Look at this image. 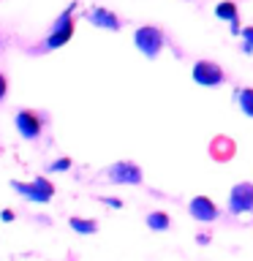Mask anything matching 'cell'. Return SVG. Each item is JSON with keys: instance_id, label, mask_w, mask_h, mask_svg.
<instances>
[{"instance_id": "cell-5", "label": "cell", "mask_w": 253, "mask_h": 261, "mask_svg": "<svg viewBox=\"0 0 253 261\" xmlns=\"http://www.w3.org/2000/svg\"><path fill=\"white\" fill-rule=\"evenodd\" d=\"M191 76L196 85H201V87H218V85H223V68H220L218 63H212V60H199V63H193V71H191Z\"/></svg>"}, {"instance_id": "cell-9", "label": "cell", "mask_w": 253, "mask_h": 261, "mask_svg": "<svg viewBox=\"0 0 253 261\" xmlns=\"http://www.w3.org/2000/svg\"><path fill=\"white\" fill-rule=\"evenodd\" d=\"M87 22L93 24V28H101V30H120L122 28V22H120V16L109 11V8H104V6H93L87 11Z\"/></svg>"}, {"instance_id": "cell-17", "label": "cell", "mask_w": 253, "mask_h": 261, "mask_svg": "<svg viewBox=\"0 0 253 261\" xmlns=\"http://www.w3.org/2000/svg\"><path fill=\"white\" fill-rule=\"evenodd\" d=\"M101 204H106V207H114V210H120V207H122V199H112V196H101Z\"/></svg>"}, {"instance_id": "cell-21", "label": "cell", "mask_w": 253, "mask_h": 261, "mask_svg": "<svg viewBox=\"0 0 253 261\" xmlns=\"http://www.w3.org/2000/svg\"><path fill=\"white\" fill-rule=\"evenodd\" d=\"M196 242H199V245H210V234H199V237H196Z\"/></svg>"}, {"instance_id": "cell-1", "label": "cell", "mask_w": 253, "mask_h": 261, "mask_svg": "<svg viewBox=\"0 0 253 261\" xmlns=\"http://www.w3.org/2000/svg\"><path fill=\"white\" fill-rule=\"evenodd\" d=\"M134 44L147 60H155V57L163 52V46H166V36H163V30L155 28V24H142V28H136V33H134Z\"/></svg>"}, {"instance_id": "cell-18", "label": "cell", "mask_w": 253, "mask_h": 261, "mask_svg": "<svg viewBox=\"0 0 253 261\" xmlns=\"http://www.w3.org/2000/svg\"><path fill=\"white\" fill-rule=\"evenodd\" d=\"M6 93H8V82H6V76H3V71H0V101L6 98Z\"/></svg>"}, {"instance_id": "cell-6", "label": "cell", "mask_w": 253, "mask_h": 261, "mask_svg": "<svg viewBox=\"0 0 253 261\" xmlns=\"http://www.w3.org/2000/svg\"><path fill=\"white\" fill-rule=\"evenodd\" d=\"M253 210V182H237L229 191V212L232 215H245Z\"/></svg>"}, {"instance_id": "cell-11", "label": "cell", "mask_w": 253, "mask_h": 261, "mask_svg": "<svg viewBox=\"0 0 253 261\" xmlns=\"http://www.w3.org/2000/svg\"><path fill=\"white\" fill-rule=\"evenodd\" d=\"M215 16L223 22H237L240 19V8H237L234 0H220V3L215 6Z\"/></svg>"}, {"instance_id": "cell-19", "label": "cell", "mask_w": 253, "mask_h": 261, "mask_svg": "<svg viewBox=\"0 0 253 261\" xmlns=\"http://www.w3.org/2000/svg\"><path fill=\"white\" fill-rule=\"evenodd\" d=\"M0 220H3V223H11V220H14V210H3V212H0Z\"/></svg>"}, {"instance_id": "cell-4", "label": "cell", "mask_w": 253, "mask_h": 261, "mask_svg": "<svg viewBox=\"0 0 253 261\" xmlns=\"http://www.w3.org/2000/svg\"><path fill=\"white\" fill-rule=\"evenodd\" d=\"M106 177H109V182L114 185H142V166L134 161H117V163H112L109 169H106Z\"/></svg>"}, {"instance_id": "cell-8", "label": "cell", "mask_w": 253, "mask_h": 261, "mask_svg": "<svg viewBox=\"0 0 253 261\" xmlns=\"http://www.w3.org/2000/svg\"><path fill=\"white\" fill-rule=\"evenodd\" d=\"M14 125H16L22 139H38L41 130H44V120H41L33 109H19L14 117Z\"/></svg>"}, {"instance_id": "cell-10", "label": "cell", "mask_w": 253, "mask_h": 261, "mask_svg": "<svg viewBox=\"0 0 253 261\" xmlns=\"http://www.w3.org/2000/svg\"><path fill=\"white\" fill-rule=\"evenodd\" d=\"M210 152H212V158H215V161H232L234 142H232V139H226V136H215V139H212V144H210Z\"/></svg>"}, {"instance_id": "cell-20", "label": "cell", "mask_w": 253, "mask_h": 261, "mask_svg": "<svg viewBox=\"0 0 253 261\" xmlns=\"http://www.w3.org/2000/svg\"><path fill=\"white\" fill-rule=\"evenodd\" d=\"M229 30H232V36H240V33H242V28H240V19H237V22H229Z\"/></svg>"}, {"instance_id": "cell-2", "label": "cell", "mask_w": 253, "mask_h": 261, "mask_svg": "<svg viewBox=\"0 0 253 261\" xmlns=\"http://www.w3.org/2000/svg\"><path fill=\"white\" fill-rule=\"evenodd\" d=\"M73 11H77V3H71L65 11L55 19V24H52V30H49V36H46V41H44V49H60V46H65L68 41L73 38Z\"/></svg>"}, {"instance_id": "cell-13", "label": "cell", "mask_w": 253, "mask_h": 261, "mask_svg": "<svg viewBox=\"0 0 253 261\" xmlns=\"http://www.w3.org/2000/svg\"><path fill=\"white\" fill-rule=\"evenodd\" d=\"M68 226L77 234H95L98 231V223H95V220H90V218H71Z\"/></svg>"}, {"instance_id": "cell-14", "label": "cell", "mask_w": 253, "mask_h": 261, "mask_svg": "<svg viewBox=\"0 0 253 261\" xmlns=\"http://www.w3.org/2000/svg\"><path fill=\"white\" fill-rule=\"evenodd\" d=\"M237 103H240V109L248 114V117H253V87H242L237 90Z\"/></svg>"}, {"instance_id": "cell-16", "label": "cell", "mask_w": 253, "mask_h": 261, "mask_svg": "<svg viewBox=\"0 0 253 261\" xmlns=\"http://www.w3.org/2000/svg\"><path fill=\"white\" fill-rule=\"evenodd\" d=\"M68 169H71V158H57V161L49 163V171H52V174H57V171H68Z\"/></svg>"}, {"instance_id": "cell-15", "label": "cell", "mask_w": 253, "mask_h": 261, "mask_svg": "<svg viewBox=\"0 0 253 261\" xmlns=\"http://www.w3.org/2000/svg\"><path fill=\"white\" fill-rule=\"evenodd\" d=\"M240 36H242V52L245 55H253V24H248Z\"/></svg>"}, {"instance_id": "cell-3", "label": "cell", "mask_w": 253, "mask_h": 261, "mask_svg": "<svg viewBox=\"0 0 253 261\" xmlns=\"http://www.w3.org/2000/svg\"><path fill=\"white\" fill-rule=\"evenodd\" d=\"M11 188L22 196V199L36 201V204H49L52 196H55V185L49 182L46 177H36V179H30V182H16L14 179Z\"/></svg>"}, {"instance_id": "cell-12", "label": "cell", "mask_w": 253, "mask_h": 261, "mask_svg": "<svg viewBox=\"0 0 253 261\" xmlns=\"http://www.w3.org/2000/svg\"><path fill=\"white\" fill-rule=\"evenodd\" d=\"M147 226H150L153 231H169V226H171L169 212H163V210L150 212V215H147Z\"/></svg>"}, {"instance_id": "cell-7", "label": "cell", "mask_w": 253, "mask_h": 261, "mask_svg": "<svg viewBox=\"0 0 253 261\" xmlns=\"http://www.w3.org/2000/svg\"><path fill=\"white\" fill-rule=\"evenodd\" d=\"M188 212H191V218L199 220V223H212V220L220 218L218 204L212 201L210 196H193V199L188 201Z\"/></svg>"}]
</instances>
